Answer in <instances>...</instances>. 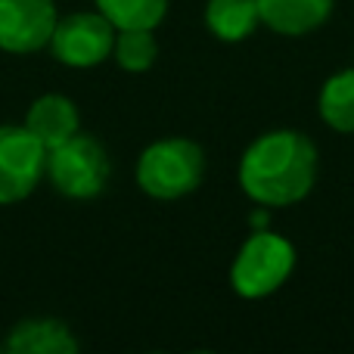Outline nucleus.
Returning a JSON list of instances; mask_svg holds the SVG:
<instances>
[{"label":"nucleus","instance_id":"obj_1","mask_svg":"<svg viewBox=\"0 0 354 354\" xmlns=\"http://www.w3.org/2000/svg\"><path fill=\"white\" fill-rule=\"evenodd\" d=\"M317 180V147L292 128L261 134L239 159V187L255 205H295Z\"/></svg>","mask_w":354,"mask_h":354},{"label":"nucleus","instance_id":"obj_2","mask_svg":"<svg viewBox=\"0 0 354 354\" xmlns=\"http://www.w3.org/2000/svg\"><path fill=\"white\" fill-rule=\"evenodd\" d=\"M205 177V153L187 137H168L147 147L137 162V183L153 199H180Z\"/></svg>","mask_w":354,"mask_h":354},{"label":"nucleus","instance_id":"obj_3","mask_svg":"<svg viewBox=\"0 0 354 354\" xmlns=\"http://www.w3.org/2000/svg\"><path fill=\"white\" fill-rule=\"evenodd\" d=\"M295 268V249L286 236L270 233L268 227L252 230L230 268V286L243 299H264L289 280Z\"/></svg>","mask_w":354,"mask_h":354},{"label":"nucleus","instance_id":"obj_4","mask_svg":"<svg viewBox=\"0 0 354 354\" xmlns=\"http://www.w3.org/2000/svg\"><path fill=\"white\" fill-rule=\"evenodd\" d=\"M112 174L103 143L87 134H75L66 143L47 149V177L68 199H93L106 189Z\"/></svg>","mask_w":354,"mask_h":354},{"label":"nucleus","instance_id":"obj_5","mask_svg":"<svg viewBox=\"0 0 354 354\" xmlns=\"http://www.w3.org/2000/svg\"><path fill=\"white\" fill-rule=\"evenodd\" d=\"M47 174V149L28 128L0 124V205L22 202Z\"/></svg>","mask_w":354,"mask_h":354},{"label":"nucleus","instance_id":"obj_6","mask_svg":"<svg viewBox=\"0 0 354 354\" xmlns=\"http://www.w3.org/2000/svg\"><path fill=\"white\" fill-rule=\"evenodd\" d=\"M115 44V25L103 12H72L66 19H56L50 50L62 66L91 68L112 56Z\"/></svg>","mask_w":354,"mask_h":354},{"label":"nucleus","instance_id":"obj_7","mask_svg":"<svg viewBox=\"0 0 354 354\" xmlns=\"http://www.w3.org/2000/svg\"><path fill=\"white\" fill-rule=\"evenodd\" d=\"M53 28V0H0V50L6 53H35L47 47Z\"/></svg>","mask_w":354,"mask_h":354},{"label":"nucleus","instance_id":"obj_8","mask_svg":"<svg viewBox=\"0 0 354 354\" xmlns=\"http://www.w3.org/2000/svg\"><path fill=\"white\" fill-rule=\"evenodd\" d=\"M333 0H258V16L274 35L301 37L330 19Z\"/></svg>","mask_w":354,"mask_h":354},{"label":"nucleus","instance_id":"obj_9","mask_svg":"<svg viewBox=\"0 0 354 354\" xmlns=\"http://www.w3.org/2000/svg\"><path fill=\"white\" fill-rule=\"evenodd\" d=\"M78 109L68 97L62 93H47V97H37L31 103L28 115H25V128L41 140L44 149H53L59 143H66L68 137L78 134Z\"/></svg>","mask_w":354,"mask_h":354},{"label":"nucleus","instance_id":"obj_10","mask_svg":"<svg viewBox=\"0 0 354 354\" xmlns=\"http://www.w3.org/2000/svg\"><path fill=\"white\" fill-rule=\"evenodd\" d=\"M6 351L12 354H75L78 351V339L72 336L62 320L53 317H37L22 320L12 326L10 339H6Z\"/></svg>","mask_w":354,"mask_h":354},{"label":"nucleus","instance_id":"obj_11","mask_svg":"<svg viewBox=\"0 0 354 354\" xmlns=\"http://www.w3.org/2000/svg\"><path fill=\"white\" fill-rule=\"evenodd\" d=\"M258 0H208L205 25L214 37L227 44H239L258 28Z\"/></svg>","mask_w":354,"mask_h":354},{"label":"nucleus","instance_id":"obj_12","mask_svg":"<svg viewBox=\"0 0 354 354\" xmlns=\"http://www.w3.org/2000/svg\"><path fill=\"white\" fill-rule=\"evenodd\" d=\"M320 118L339 134H354V68L330 75L320 87Z\"/></svg>","mask_w":354,"mask_h":354},{"label":"nucleus","instance_id":"obj_13","mask_svg":"<svg viewBox=\"0 0 354 354\" xmlns=\"http://www.w3.org/2000/svg\"><path fill=\"white\" fill-rule=\"evenodd\" d=\"M112 56L124 72H147L159 56V44H156L153 28H115V44H112Z\"/></svg>","mask_w":354,"mask_h":354},{"label":"nucleus","instance_id":"obj_14","mask_svg":"<svg viewBox=\"0 0 354 354\" xmlns=\"http://www.w3.org/2000/svg\"><path fill=\"white\" fill-rule=\"evenodd\" d=\"M115 28H156L168 12V0H97Z\"/></svg>","mask_w":354,"mask_h":354},{"label":"nucleus","instance_id":"obj_15","mask_svg":"<svg viewBox=\"0 0 354 354\" xmlns=\"http://www.w3.org/2000/svg\"><path fill=\"white\" fill-rule=\"evenodd\" d=\"M249 224L255 227V230L268 227V212H264V205H258V212H252V214H249Z\"/></svg>","mask_w":354,"mask_h":354},{"label":"nucleus","instance_id":"obj_16","mask_svg":"<svg viewBox=\"0 0 354 354\" xmlns=\"http://www.w3.org/2000/svg\"><path fill=\"white\" fill-rule=\"evenodd\" d=\"M0 348H3V345H0Z\"/></svg>","mask_w":354,"mask_h":354}]
</instances>
